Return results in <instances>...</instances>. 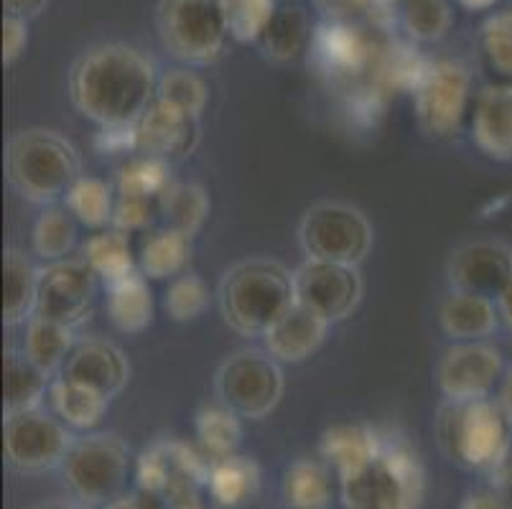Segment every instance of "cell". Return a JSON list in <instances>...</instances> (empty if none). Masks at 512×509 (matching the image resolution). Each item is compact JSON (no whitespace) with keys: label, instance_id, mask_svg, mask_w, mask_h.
<instances>
[{"label":"cell","instance_id":"6da1fadb","mask_svg":"<svg viewBox=\"0 0 512 509\" xmlns=\"http://www.w3.org/2000/svg\"><path fill=\"white\" fill-rule=\"evenodd\" d=\"M158 69L148 54L130 44L110 41L87 49L69 72L74 110L97 128L136 125L156 100Z\"/></svg>","mask_w":512,"mask_h":509},{"label":"cell","instance_id":"7a4b0ae2","mask_svg":"<svg viewBox=\"0 0 512 509\" xmlns=\"http://www.w3.org/2000/svg\"><path fill=\"white\" fill-rule=\"evenodd\" d=\"M217 303L235 334L263 336L296 303L293 273L273 258L240 260L222 275Z\"/></svg>","mask_w":512,"mask_h":509},{"label":"cell","instance_id":"3957f363","mask_svg":"<svg viewBox=\"0 0 512 509\" xmlns=\"http://www.w3.org/2000/svg\"><path fill=\"white\" fill-rule=\"evenodd\" d=\"M6 176L21 199L44 209L64 202L82 176V161L77 148L57 130L26 128L8 140Z\"/></svg>","mask_w":512,"mask_h":509},{"label":"cell","instance_id":"277c9868","mask_svg":"<svg viewBox=\"0 0 512 509\" xmlns=\"http://www.w3.org/2000/svg\"><path fill=\"white\" fill-rule=\"evenodd\" d=\"M436 436L446 459L469 471L495 474L512 454V426L492 398L446 400L436 418Z\"/></svg>","mask_w":512,"mask_h":509},{"label":"cell","instance_id":"5b68a950","mask_svg":"<svg viewBox=\"0 0 512 509\" xmlns=\"http://www.w3.org/2000/svg\"><path fill=\"white\" fill-rule=\"evenodd\" d=\"M344 509H421L426 497V469L403 443H385L365 471L339 479Z\"/></svg>","mask_w":512,"mask_h":509},{"label":"cell","instance_id":"8992f818","mask_svg":"<svg viewBox=\"0 0 512 509\" xmlns=\"http://www.w3.org/2000/svg\"><path fill=\"white\" fill-rule=\"evenodd\" d=\"M130 446L118 433H85L64 456L62 476L69 494L87 507H102L125 492Z\"/></svg>","mask_w":512,"mask_h":509},{"label":"cell","instance_id":"52a82bcc","mask_svg":"<svg viewBox=\"0 0 512 509\" xmlns=\"http://www.w3.org/2000/svg\"><path fill=\"white\" fill-rule=\"evenodd\" d=\"M156 31L169 56L186 67L217 62L230 39L220 0H158Z\"/></svg>","mask_w":512,"mask_h":509},{"label":"cell","instance_id":"ba28073f","mask_svg":"<svg viewBox=\"0 0 512 509\" xmlns=\"http://www.w3.org/2000/svg\"><path fill=\"white\" fill-rule=\"evenodd\" d=\"M375 232L362 209L347 202H316L299 222V245L309 260L360 268L370 255Z\"/></svg>","mask_w":512,"mask_h":509},{"label":"cell","instance_id":"9c48e42d","mask_svg":"<svg viewBox=\"0 0 512 509\" xmlns=\"http://www.w3.org/2000/svg\"><path fill=\"white\" fill-rule=\"evenodd\" d=\"M286 390L283 367L265 349H237L217 367L214 395L240 418L260 420L278 408Z\"/></svg>","mask_w":512,"mask_h":509},{"label":"cell","instance_id":"30bf717a","mask_svg":"<svg viewBox=\"0 0 512 509\" xmlns=\"http://www.w3.org/2000/svg\"><path fill=\"white\" fill-rule=\"evenodd\" d=\"M72 443L74 436L67 423L44 408L6 415L3 423V451L8 466L18 474H46L62 469Z\"/></svg>","mask_w":512,"mask_h":509},{"label":"cell","instance_id":"8fae6325","mask_svg":"<svg viewBox=\"0 0 512 509\" xmlns=\"http://www.w3.org/2000/svg\"><path fill=\"white\" fill-rule=\"evenodd\" d=\"M416 120L423 133L451 138L462 128L472 102V74L459 59H439L428 64L413 90Z\"/></svg>","mask_w":512,"mask_h":509},{"label":"cell","instance_id":"7c38bea8","mask_svg":"<svg viewBox=\"0 0 512 509\" xmlns=\"http://www.w3.org/2000/svg\"><path fill=\"white\" fill-rule=\"evenodd\" d=\"M388 36L362 21H324L311 36V56L324 74L344 87L367 79Z\"/></svg>","mask_w":512,"mask_h":509},{"label":"cell","instance_id":"4fadbf2b","mask_svg":"<svg viewBox=\"0 0 512 509\" xmlns=\"http://www.w3.org/2000/svg\"><path fill=\"white\" fill-rule=\"evenodd\" d=\"M293 293H296V303L334 326L349 319L360 308L365 283H362L360 268L306 258L293 270Z\"/></svg>","mask_w":512,"mask_h":509},{"label":"cell","instance_id":"5bb4252c","mask_svg":"<svg viewBox=\"0 0 512 509\" xmlns=\"http://www.w3.org/2000/svg\"><path fill=\"white\" fill-rule=\"evenodd\" d=\"M505 375V359L487 342H454L436 367V385L444 400L469 403L490 398Z\"/></svg>","mask_w":512,"mask_h":509},{"label":"cell","instance_id":"9a60e30c","mask_svg":"<svg viewBox=\"0 0 512 509\" xmlns=\"http://www.w3.org/2000/svg\"><path fill=\"white\" fill-rule=\"evenodd\" d=\"M97 283L100 278L82 258L46 263V268H41L36 316L77 329L90 319L97 298Z\"/></svg>","mask_w":512,"mask_h":509},{"label":"cell","instance_id":"2e32d148","mask_svg":"<svg viewBox=\"0 0 512 509\" xmlns=\"http://www.w3.org/2000/svg\"><path fill=\"white\" fill-rule=\"evenodd\" d=\"M446 275L451 291L497 301L512 283V245L495 237L464 242L451 252Z\"/></svg>","mask_w":512,"mask_h":509},{"label":"cell","instance_id":"e0dca14e","mask_svg":"<svg viewBox=\"0 0 512 509\" xmlns=\"http://www.w3.org/2000/svg\"><path fill=\"white\" fill-rule=\"evenodd\" d=\"M62 377L100 392L102 398L113 400L128 385L130 362L118 344L87 336V339H77L72 354L62 367Z\"/></svg>","mask_w":512,"mask_h":509},{"label":"cell","instance_id":"ac0fdd59","mask_svg":"<svg viewBox=\"0 0 512 509\" xmlns=\"http://www.w3.org/2000/svg\"><path fill=\"white\" fill-rule=\"evenodd\" d=\"M138 153L161 158V161H181L192 156L199 143V120L189 118L186 112L153 100L151 107L136 123Z\"/></svg>","mask_w":512,"mask_h":509},{"label":"cell","instance_id":"d6986e66","mask_svg":"<svg viewBox=\"0 0 512 509\" xmlns=\"http://www.w3.org/2000/svg\"><path fill=\"white\" fill-rule=\"evenodd\" d=\"M474 146L492 161H512V82L484 84L472 105Z\"/></svg>","mask_w":512,"mask_h":509},{"label":"cell","instance_id":"ffe728a7","mask_svg":"<svg viewBox=\"0 0 512 509\" xmlns=\"http://www.w3.org/2000/svg\"><path fill=\"white\" fill-rule=\"evenodd\" d=\"M327 321L316 316L301 303H293L286 314L263 334L265 352L276 357L281 364H301L319 352L327 339Z\"/></svg>","mask_w":512,"mask_h":509},{"label":"cell","instance_id":"44dd1931","mask_svg":"<svg viewBox=\"0 0 512 509\" xmlns=\"http://www.w3.org/2000/svg\"><path fill=\"white\" fill-rule=\"evenodd\" d=\"M385 443L388 441L365 423H337L321 433L319 454L321 461L337 474V479H349L365 471L383 454Z\"/></svg>","mask_w":512,"mask_h":509},{"label":"cell","instance_id":"7402d4cb","mask_svg":"<svg viewBox=\"0 0 512 509\" xmlns=\"http://www.w3.org/2000/svg\"><path fill=\"white\" fill-rule=\"evenodd\" d=\"M439 324L451 342H484L500 326V311L490 298L449 291L439 308Z\"/></svg>","mask_w":512,"mask_h":509},{"label":"cell","instance_id":"603a6c76","mask_svg":"<svg viewBox=\"0 0 512 509\" xmlns=\"http://www.w3.org/2000/svg\"><path fill=\"white\" fill-rule=\"evenodd\" d=\"M41 268L26 252L8 247L3 252V324H29L39 303Z\"/></svg>","mask_w":512,"mask_h":509},{"label":"cell","instance_id":"cb8c5ba5","mask_svg":"<svg viewBox=\"0 0 512 509\" xmlns=\"http://www.w3.org/2000/svg\"><path fill=\"white\" fill-rule=\"evenodd\" d=\"M107 291V316L113 321V326L123 334H141L153 324V314H156V303H153V291L148 286V278L136 270L128 278H120Z\"/></svg>","mask_w":512,"mask_h":509},{"label":"cell","instance_id":"d4e9b609","mask_svg":"<svg viewBox=\"0 0 512 509\" xmlns=\"http://www.w3.org/2000/svg\"><path fill=\"white\" fill-rule=\"evenodd\" d=\"M260 482H263V474H260L258 461L232 454L212 461L207 492L217 507L240 509L258 497Z\"/></svg>","mask_w":512,"mask_h":509},{"label":"cell","instance_id":"484cf974","mask_svg":"<svg viewBox=\"0 0 512 509\" xmlns=\"http://www.w3.org/2000/svg\"><path fill=\"white\" fill-rule=\"evenodd\" d=\"M192 260V237L169 224L151 230L138 247V270L148 280H174Z\"/></svg>","mask_w":512,"mask_h":509},{"label":"cell","instance_id":"4316f807","mask_svg":"<svg viewBox=\"0 0 512 509\" xmlns=\"http://www.w3.org/2000/svg\"><path fill=\"white\" fill-rule=\"evenodd\" d=\"M51 377L31 362L23 352L6 349L3 354V413L16 415L41 408L49 398Z\"/></svg>","mask_w":512,"mask_h":509},{"label":"cell","instance_id":"83f0119b","mask_svg":"<svg viewBox=\"0 0 512 509\" xmlns=\"http://www.w3.org/2000/svg\"><path fill=\"white\" fill-rule=\"evenodd\" d=\"M46 400L51 405V413L57 415L62 423H67L74 431L85 433L95 431L110 410V400L102 398L100 392L67 380L62 375L51 380Z\"/></svg>","mask_w":512,"mask_h":509},{"label":"cell","instance_id":"f1b7e54d","mask_svg":"<svg viewBox=\"0 0 512 509\" xmlns=\"http://www.w3.org/2000/svg\"><path fill=\"white\" fill-rule=\"evenodd\" d=\"M82 260L95 270V275L105 286L120 278H128L130 273L138 270V250H133L130 235L115 230V227H105L87 237V242L82 245Z\"/></svg>","mask_w":512,"mask_h":509},{"label":"cell","instance_id":"f546056e","mask_svg":"<svg viewBox=\"0 0 512 509\" xmlns=\"http://www.w3.org/2000/svg\"><path fill=\"white\" fill-rule=\"evenodd\" d=\"M74 344V329L59 321L44 319V316H34L26 324V342H23V354L39 367L44 375L51 380L62 375V367L67 357L72 354Z\"/></svg>","mask_w":512,"mask_h":509},{"label":"cell","instance_id":"4dcf8cb0","mask_svg":"<svg viewBox=\"0 0 512 509\" xmlns=\"http://www.w3.org/2000/svg\"><path fill=\"white\" fill-rule=\"evenodd\" d=\"M288 509H329L332 504V474L324 461H293L281 482Z\"/></svg>","mask_w":512,"mask_h":509},{"label":"cell","instance_id":"1f68e13d","mask_svg":"<svg viewBox=\"0 0 512 509\" xmlns=\"http://www.w3.org/2000/svg\"><path fill=\"white\" fill-rule=\"evenodd\" d=\"M311 36H314V28L304 8H278L258 46L265 59L286 64L306 51V46H311Z\"/></svg>","mask_w":512,"mask_h":509},{"label":"cell","instance_id":"d6a6232c","mask_svg":"<svg viewBox=\"0 0 512 509\" xmlns=\"http://www.w3.org/2000/svg\"><path fill=\"white\" fill-rule=\"evenodd\" d=\"M115 202H118L115 184L82 174L74 181L62 204L79 224H85L90 230H105V227H113Z\"/></svg>","mask_w":512,"mask_h":509},{"label":"cell","instance_id":"836d02e7","mask_svg":"<svg viewBox=\"0 0 512 509\" xmlns=\"http://www.w3.org/2000/svg\"><path fill=\"white\" fill-rule=\"evenodd\" d=\"M77 224L79 222L64 204H51L41 209L34 222V232H31V247L36 258L44 263L72 258V250L77 247Z\"/></svg>","mask_w":512,"mask_h":509},{"label":"cell","instance_id":"e575fe53","mask_svg":"<svg viewBox=\"0 0 512 509\" xmlns=\"http://www.w3.org/2000/svg\"><path fill=\"white\" fill-rule=\"evenodd\" d=\"M158 209H161V217H164V222L169 227L194 237L202 230L204 222H207L212 202H209V194L202 184H194V181H174L169 186V191L161 196Z\"/></svg>","mask_w":512,"mask_h":509},{"label":"cell","instance_id":"d590c367","mask_svg":"<svg viewBox=\"0 0 512 509\" xmlns=\"http://www.w3.org/2000/svg\"><path fill=\"white\" fill-rule=\"evenodd\" d=\"M194 433L209 459H225V456L237 454L242 443L240 415L222 405L220 400L214 405H204L194 418Z\"/></svg>","mask_w":512,"mask_h":509},{"label":"cell","instance_id":"8d00e7d4","mask_svg":"<svg viewBox=\"0 0 512 509\" xmlns=\"http://www.w3.org/2000/svg\"><path fill=\"white\" fill-rule=\"evenodd\" d=\"M398 21L413 44H436L451 31L449 0H400Z\"/></svg>","mask_w":512,"mask_h":509},{"label":"cell","instance_id":"74e56055","mask_svg":"<svg viewBox=\"0 0 512 509\" xmlns=\"http://www.w3.org/2000/svg\"><path fill=\"white\" fill-rule=\"evenodd\" d=\"M113 184L115 191L123 196H143V199L161 202V196L174 184L171 163L141 153L138 158H130L125 166L118 168V176H115Z\"/></svg>","mask_w":512,"mask_h":509},{"label":"cell","instance_id":"f35d334b","mask_svg":"<svg viewBox=\"0 0 512 509\" xmlns=\"http://www.w3.org/2000/svg\"><path fill=\"white\" fill-rule=\"evenodd\" d=\"M227 34L237 44H258L278 13L276 0H220Z\"/></svg>","mask_w":512,"mask_h":509},{"label":"cell","instance_id":"ab89813d","mask_svg":"<svg viewBox=\"0 0 512 509\" xmlns=\"http://www.w3.org/2000/svg\"><path fill=\"white\" fill-rule=\"evenodd\" d=\"M156 100L166 102V105L186 112L189 118L199 120L202 112L207 110L209 90L197 72H192L189 67H176L158 77Z\"/></svg>","mask_w":512,"mask_h":509},{"label":"cell","instance_id":"60d3db41","mask_svg":"<svg viewBox=\"0 0 512 509\" xmlns=\"http://www.w3.org/2000/svg\"><path fill=\"white\" fill-rule=\"evenodd\" d=\"M479 49L487 67L502 82H512V8L484 18L479 28Z\"/></svg>","mask_w":512,"mask_h":509},{"label":"cell","instance_id":"b9f144b4","mask_svg":"<svg viewBox=\"0 0 512 509\" xmlns=\"http://www.w3.org/2000/svg\"><path fill=\"white\" fill-rule=\"evenodd\" d=\"M209 306V288L197 273H181L174 278L166 288L164 308L171 321H194L204 314V308Z\"/></svg>","mask_w":512,"mask_h":509},{"label":"cell","instance_id":"7bdbcfd3","mask_svg":"<svg viewBox=\"0 0 512 509\" xmlns=\"http://www.w3.org/2000/svg\"><path fill=\"white\" fill-rule=\"evenodd\" d=\"M156 217H161L158 202H153V199H143V196L118 194V202H115V214H113L115 230H123L128 232V235H133V232H143L156 222Z\"/></svg>","mask_w":512,"mask_h":509},{"label":"cell","instance_id":"ee69618b","mask_svg":"<svg viewBox=\"0 0 512 509\" xmlns=\"http://www.w3.org/2000/svg\"><path fill=\"white\" fill-rule=\"evenodd\" d=\"M316 8L324 13V21H365L383 26L385 13L377 8V0H316Z\"/></svg>","mask_w":512,"mask_h":509},{"label":"cell","instance_id":"f6af8a7d","mask_svg":"<svg viewBox=\"0 0 512 509\" xmlns=\"http://www.w3.org/2000/svg\"><path fill=\"white\" fill-rule=\"evenodd\" d=\"M29 46V21L18 16L3 18V64L11 67L23 56Z\"/></svg>","mask_w":512,"mask_h":509},{"label":"cell","instance_id":"bcb514c9","mask_svg":"<svg viewBox=\"0 0 512 509\" xmlns=\"http://www.w3.org/2000/svg\"><path fill=\"white\" fill-rule=\"evenodd\" d=\"M95 146L102 153H138L136 125H123V128H100L95 135Z\"/></svg>","mask_w":512,"mask_h":509},{"label":"cell","instance_id":"7dc6e473","mask_svg":"<svg viewBox=\"0 0 512 509\" xmlns=\"http://www.w3.org/2000/svg\"><path fill=\"white\" fill-rule=\"evenodd\" d=\"M459 509H512V502L497 484H492V487L469 492L459 504Z\"/></svg>","mask_w":512,"mask_h":509},{"label":"cell","instance_id":"c3c4849f","mask_svg":"<svg viewBox=\"0 0 512 509\" xmlns=\"http://www.w3.org/2000/svg\"><path fill=\"white\" fill-rule=\"evenodd\" d=\"M102 509H161V504L156 497L138 489V492H123L120 497L110 499L107 504H102Z\"/></svg>","mask_w":512,"mask_h":509},{"label":"cell","instance_id":"681fc988","mask_svg":"<svg viewBox=\"0 0 512 509\" xmlns=\"http://www.w3.org/2000/svg\"><path fill=\"white\" fill-rule=\"evenodd\" d=\"M46 3H49V0H3L8 16L26 18V21L39 16V13L46 8Z\"/></svg>","mask_w":512,"mask_h":509},{"label":"cell","instance_id":"f907efd6","mask_svg":"<svg viewBox=\"0 0 512 509\" xmlns=\"http://www.w3.org/2000/svg\"><path fill=\"white\" fill-rule=\"evenodd\" d=\"M495 403H497V408L502 410V415L507 418V423L512 426V364L505 370V375H502L500 387H497Z\"/></svg>","mask_w":512,"mask_h":509},{"label":"cell","instance_id":"816d5d0a","mask_svg":"<svg viewBox=\"0 0 512 509\" xmlns=\"http://www.w3.org/2000/svg\"><path fill=\"white\" fill-rule=\"evenodd\" d=\"M492 476H495V479H497V482H492V484H497V487H500L502 492H505L507 497H510V502H512V454H510V459H507L505 464H502L500 469H497Z\"/></svg>","mask_w":512,"mask_h":509},{"label":"cell","instance_id":"f5cc1de1","mask_svg":"<svg viewBox=\"0 0 512 509\" xmlns=\"http://www.w3.org/2000/svg\"><path fill=\"white\" fill-rule=\"evenodd\" d=\"M495 303H497V311H500V321L507 326V329H512V283L502 291V296L497 298Z\"/></svg>","mask_w":512,"mask_h":509},{"label":"cell","instance_id":"db71d44e","mask_svg":"<svg viewBox=\"0 0 512 509\" xmlns=\"http://www.w3.org/2000/svg\"><path fill=\"white\" fill-rule=\"evenodd\" d=\"M31 509H90V507L72 497V499H49V502H41Z\"/></svg>","mask_w":512,"mask_h":509},{"label":"cell","instance_id":"11a10c76","mask_svg":"<svg viewBox=\"0 0 512 509\" xmlns=\"http://www.w3.org/2000/svg\"><path fill=\"white\" fill-rule=\"evenodd\" d=\"M459 6L467 8V11H487L497 3V0H456Z\"/></svg>","mask_w":512,"mask_h":509},{"label":"cell","instance_id":"9f6ffc18","mask_svg":"<svg viewBox=\"0 0 512 509\" xmlns=\"http://www.w3.org/2000/svg\"><path fill=\"white\" fill-rule=\"evenodd\" d=\"M398 3H400V0H377V8H380L383 13H388V8L398 6Z\"/></svg>","mask_w":512,"mask_h":509},{"label":"cell","instance_id":"6f0895ef","mask_svg":"<svg viewBox=\"0 0 512 509\" xmlns=\"http://www.w3.org/2000/svg\"><path fill=\"white\" fill-rule=\"evenodd\" d=\"M194 509H202V507H194Z\"/></svg>","mask_w":512,"mask_h":509}]
</instances>
